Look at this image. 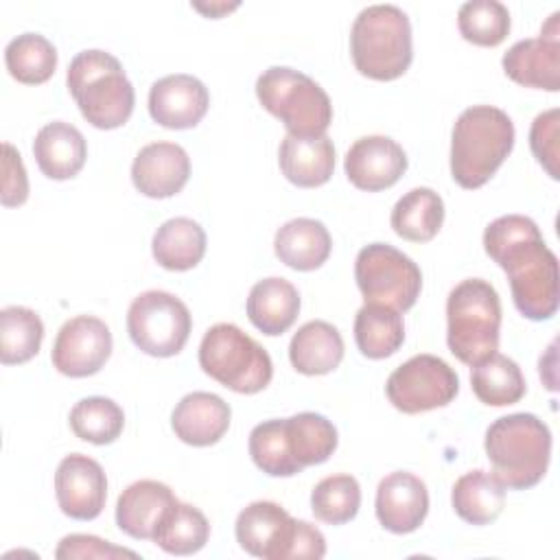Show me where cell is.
<instances>
[{"label": "cell", "instance_id": "cell-1", "mask_svg": "<svg viewBox=\"0 0 560 560\" xmlns=\"http://www.w3.org/2000/svg\"><path fill=\"white\" fill-rule=\"evenodd\" d=\"M486 254L508 273L521 315L542 322L558 311V258L545 245L538 225L523 214L494 219L483 232Z\"/></svg>", "mask_w": 560, "mask_h": 560}, {"label": "cell", "instance_id": "cell-2", "mask_svg": "<svg viewBox=\"0 0 560 560\" xmlns=\"http://www.w3.org/2000/svg\"><path fill=\"white\" fill-rule=\"evenodd\" d=\"M514 147L512 118L492 105L464 109L451 133V175L468 190L481 188Z\"/></svg>", "mask_w": 560, "mask_h": 560}, {"label": "cell", "instance_id": "cell-3", "mask_svg": "<svg viewBox=\"0 0 560 560\" xmlns=\"http://www.w3.org/2000/svg\"><path fill=\"white\" fill-rule=\"evenodd\" d=\"M494 479L508 490L536 486L551 459V431L534 413H510L497 418L483 440Z\"/></svg>", "mask_w": 560, "mask_h": 560}, {"label": "cell", "instance_id": "cell-4", "mask_svg": "<svg viewBox=\"0 0 560 560\" xmlns=\"http://www.w3.org/2000/svg\"><path fill=\"white\" fill-rule=\"evenodd\" d=\"M68 90L81 116L96 129L125 125L136 105V92L120 61L98 48L81 50L68 66Z\"/></svg>", "mask_w": 560, "mask_h": 560}, {"label": "cell", "instance_id": "cell-5", "mask_svg": "<svg viewBox=\"0 0 560 560\" xmlns=\"http://www.w3.org/2000/svg\"><path fill=\"white\" fill-rule=\"evenodd\" d=\"M236 542L262 560H319L326 553L324 534L306 521H295L273 501L243 508L234 525Z\"/></svg>", "mask_w": 560, "mask_h": 560}, {"label": "cell", "instance_id": "cell-6", "mask_svg": "<svg viewBox=\"0 0 560 560\" xmlns=\"http://www.w3.org/2000/svg\"><path fill=\"white\" fill-rule=\"evenodd\" d=\"M350 55L354 68L374 81H394L411 63V24L394 4L365 7L350 31Z\"/></svg>", "mask_w": 560, "mask_h": 560}, {"label": "cell", "instance_id": "cell-7", "mask_svg": "<svg viewBox=\"0 0 560 560\" xmlns=\"http://www.w3.org/2000/svg\"><path fill=\"white\" fill-rule=\"evenodd\" d=\"M501 302L497 289L468 278L453 287L446 300V343L466 365H475L499 348Z\"/></svg>", "mask_w": 560, "mask_h": 560}, {"label": "cell", "instance_id": "cell-8", "mask_svg": "<svg viewBox=\"0 0 560 560\" xmlns=\"http://www.w3.org/2000/svg\"><path fill=\"white\" fill-rule=\"evenodd\" d=\"M256 96L271 116L282 120L289 136L317 138L332 122V105L324 88L293 68H267L256 79Z\"/></svg>", "mask_w": 560, "mask_h": 560}, {"label": "cell", "instance_id": "cell-9", "mask_svg": "<svg viewBox=\"0 0 560 560\" xmlns=\"http://www.w3.org/2000/svg\"><path fill=\"white\" fill-rule=\"evenodd\" d=\"M201 370L236 394L262 392L273 376L269 352L234 324H214L199 343Z\"/></svg>", "mask_w": 560, "mask_h": 560}, {"label": "cell", "instance_id": "cell-10", "mask_svg": "<svg viewBox=\"0 0 560 560\" xmlns=\"http://www.w3.org/2000/svg\"><path fill=\"white\" fill-rule=\"evenodd\" d=\"M354 280L365 302L409 311L422 289L420 267L387 243L365 245L354 260Z\"/></svg>", "mask_w": 560, "mask_h": 560}, {"label": "cell", "instance_id": "cell-11", "mask_svg": "<svg viewBox=\"0 0 560 560\" xmlns=\"http://www.w3.org/2000/svg\"><path fill=\"white\" fill-rule=\"evenodd\" d=\"M192 317L188 306L168 291H144L127 311L131 341L151 357H175L190 337Z\"/></svg>", "mask_w": 560, "mask_h": 560}, {"label": "cell", "instance_id": "cell-12", "mask_svg": "<svg viewBox=\"0 0 560 560\" xmlns=\"http://www.w3.org/2000/svg\"><path fill=\"white\" fill-rule=\"evenodd\" d=\"M459 392L455 370L435 354H416L398 365L387 383V400L402 413H422L446 407Z\"/></svg>", "mask_w": 560, "mask_h": 560}, {"label": "cell", "instance_id": "cell-13", "mask_svg": "<svg viewBox=\"0 0 560 560\" xmlns=\"http://www.w3.org/2000/svg\"><path fill=\"white\" fill-rule=\"evenodd\" d=\"M112 354V332L107 324L94 315H77L68 319L52 343V365L70 378L96 374Z\"/></svg>", "mask_w": 560, "mask_h": 560}, {"label": "cell", "instance_id": "cell-14", "mask_svg": "<svg viewBox=\"0 0 560 560\" xmlns=\"http://www.w3.org/2000/svg\"><path fill=\"white\" fill-rule=\"evenodd\" d=\"M55 497L66 516L74 521L96 518L107 499L103 466L81 453L66 455L55 472Z\"/></svg>", "mask_w": 560, "mask_h": 560}, {"label": "cell", "instance_id": "cell-15", "mask_svg": "<svg viewBox=\"0 0 560 560\" xmlns=\"http://www.w3.org/2000/svg\"><path fill=\"white\" fill-rule=\"evenodd\" d=\"M343 171L359 190H385L407 171V153L387 136H363L348 149Z\"/></svg>", "mask_w": 560, "mask_h": 560}, {"label": "cell", "instance_id": "cell-16", "mask_svg": "<svg viewBox=\"0 0 560 560\" xmlns=\"http://www.w3.org/2000/svg\"><path fill=\"white\" fill-rule=\"evenodd\" d=\"M208 105V88L192 74L162 77L149 90V114L166 129H190L199 125Z\"/></svg>", "mask_w": 560, "mask_h": 560}, {"label": "cell", "instance_id": "cell-17", "mask_svg": "<svg viewBox=\"0 0 560 560\" xmlns=\"http://www.w3.org/2000/svg\"><path fill=\"white\" fill-rule=\"evenodd\" d=\"M429 512V492L420 477L396 470L376 488V518L394 534L416 532Z\"/></svg>", "mask_w": 560, "mask_h": 560}, {"label": "cell", "instance_id": "cell-18", "mask_svg": "<svg viewBox=\"0 0 560 560\" xmlns=\"http://www.w3.org/2000/svg\"><path fill=\"white\" fill-rule=\"evenodd\" d=\"M190 177V158L175 142L142 147L131 164V182L144 197L166 199L177 195Z\"/></svg>", "mask_w": 560, "mask_h": 560}, {"label": "cell", "instance_id": "cell-19", "mask_svg": "<svg viewBox=\"0 0 560 560\" xmlns=\"http://www.w3.org/2000/svg\"><path fill=\"white\" fill-rule=\"evenodd\" d=\"M177 503L173 490L155 479H140L127 486L116 501V525L131 538L153 540L160 523Z\"/></svg>", "mask_w": 560, "mask_h": 560}, {"label": "cell", "instance_id": "cell-20", "mask_svg": "<svg viewBox=\"0 0 560 560\" xmlns=\"http://www.w3.org/2000/svg\"><path fill=\"white\" fill-rule=\"evenodd\" d=\"M505 74L525 88L560 90V37L545 35L521 39L503 55Z\"/></svg>", "mask_w": 560, "mask_h": 560}, {"label": "cell", "instance_id": "cell-21", "mask_svg": "<svg viewBox=\"0 0 560 560\" xmlns=\"http://www.w3.org/2000/svg\"><path fill=\"white\" fill-rule=\"evenodd\" d=\"M230 405L210 392L186 394L171 413L175 435L190 446L217 444L230 427Z\"/></svg>", "mask_w": 560, "mask_h": 560}, {"label": "cell", "instance_id": "cell-22", "mask_svg": "<svg viewBox=\"0 0 560 560\" xmlns=\"http://www.w3.org/2000/svg\"><path fill=\"white\" fill-rule=\"evenodd\" d=\"M33 155L46 177L70 179L83 168L88 144L74 125L52 120L37 131L33 140Z\"/></svg>", "mask_w": 560, "mask_h": 560}, {"label": "cell", "instance_id": "cell-23", "mask_svg": "<svg viewBox=\"0 0 560 560\" xmlns=\"http://www.w3.org/2000/svg\"><path fill=\"white\" fill-rule=\"evenodd\" d=\"M282 175L300 188H317L332 177L335 147L324 133L317 138L284 136L278 149Z\"/></svg>", "mask_w": 560, "mask_h": 560}, {"label": "cell", "instance_id": "cell-24", "mask_svg": "<svg viewBox=\"0 0 560 560\" xmlns=\"http://www.w3.org/2000/svg\"><path fill=\"white\" fill-rule=\"evenodd\" d=\"M332 249V238L326 225L317 219L298 217L278 228L273 252L287 267L295 271H313L322 267Z\"/></svg>", "mask_w": 560, "mask_h": 560}, {"label": "cell", "instance_id": "cell-25", "mask_svg": "<svg viewBox=\"0 0 560 560\" xmlns=\"http://www.w3.org/2000/svg\"><path fill=\"white\" fill-rule=\"evenodd\" d=\"M300 313V293L284 278H265L247 295V317L265 335L287 332Z\"/></svg>", "mask_w": 560, "mask_h": 560}, {"label": "cell", "instance_id": "cell-26", "mask_svg": "<svg viewBox=\"0 0 560 560\" xmlns=\"http://www.w3.org/2000/svg\"><path fill=\"white\" fill-rule=\"evenodd\" d=\"M291 365L306 376L332 372L343 359V339L339 330L322 319L306 322L298 328L289 343Z\"/></svg>", "mask_w": 560, "mask_h": 560}, {"label": "cell", "instance_id": "cell-27", "mask_svg": "<svg viewBox=\"0 0 560 560\" xmlns=\"http://www.w3.org/2000/svg\"><path fill=\"white\" fill-rule=\"evenodd\" d=\"M151 252L160 267L168 271H188L197 267L206 254V232L188 217L168 219L155 230Z\"/></svg>", "mask_w": 560, "mask_h": 560}, {"label": "cell", "instance_id": "cell-28", "mask_svg": "<svg viewBox=\"0 0 560 560\" xmlns=\"http://www.w3.org/2000/svg\"><path fill=\"white\" fill-rule=\"evenodd\" d=\"M389 223L400 238L427 243L444 223V201L433 188H411L394 203Z\"/></svg>", "mask_w": 560, "mask_h": 560}, {"label": "cell", "instance_id": "cell-29", "mask_svg": "<svg viewBox=\"0 0 560 560\" xmlns=\"http://www.w3.org/2000/svg\"><path fill=\"white\" fill-rule=\"evenodd\" d=\"M453 510L470 525H490L505 505V488L486 470L462 475L451 492Z\"/></svg>", "mask_w": 560, "mask_h": 560}, {"label": "cell", "instance_id": "cell-30", "mask_svg": "<svg viewBox=\"0 0 560 560\" xmlns=\"http://www.w3.org/2000/svg\"><path fill=\"white\" fill-rule=\"evenodd\" d=\"M354 341L363 357L387 359L405 341V324L398 311L365 302L354 317Z\"/></svg>", "mask_w": 560, "mask_h": 560}, {"label": "cell", "instance_id": "cell-31", "mask_svg": "<svg viewBox=\"0 0 560 560\" xmlns=\"http://www.w3.org/2000/svg\"><path fill=\"white\" fill-rule=\"evenodd\" d=\"M470 385L475 396L490 407L514 405L525 396L527 389L518 363L499 352L472 365Z\"/></svg>", "mask_w": 560, "mask_h": 560}, {"label": "cell", "instance_id": "cell-32", "mask_svg": "<svg viewBox=\"0 0 560 560\" xmlns=\"http://www.w3.org/2000/svg\"><path fill=\"white\" fill-rule=\"evenodd\" d=\"M287 438L291 455L302 468L324 464L339 442L335 424L315 411H302L287 418Z\"/></svg>", "mask_w": 560, "mask_h": 560}, {"label": "cell", "instance_id": "cell-33", "mask_svg": "<svg viewBox=\"0 0 560 560\" xmlns=\"http://www.w3.org/2000/svg\"><path fill=\"white\" fill-rule=\"evenodd\" d=\"M44 324L26 306H4L0 311V361L20 365L31 361L42 346Z\"/></svg>", "mask_w": 560, "mask_h": 560}, {"label": "cell", "instance_id": "cell-34", "mask_svg": "<svg viewBox=\"0 0 560 560\" xmlns=\"http://www.w3.org/2000/svg\"><path fill=\"white\" fill-rule=\"evenodd\" d=\"M208 536L210 523L206 514L190 503L177 501L160 523L153 542L166 553L190 556L208 542Z\"/></svg>", "mask_w": 560, "mask_h": 560}, {"label": "cell", "instance_id": "cell-35", "mask_svg": "<svg viewBox=\"0 0 560 560\" xmlns=\"http://www.w3.org/2000/svg\"><path fill=\"white\" fill-rule=\"evenodd\" d=\"M4 63L15 81L39 85L55 74L57 50L44 35L22 33L7 44Z\"/></svg>", "mask_w": 560, "mask_h": 560}, {"label": "cell", "instance_id": "cell-36", "mask_svg": "<svg viewBox=\"0 0 560 560\" xmlns=\"http://www.w3.org/2000/svg\"><path fill=\"white\" fill-rule=\"evenodd\" d=\"M247 446L254 464L271 477H293L304 470L291 455L287 418H273L256 424L249 433Z\"/></svg>", "mask_w": 560, "mask_h": 560}, {"label": "cell", "instance_id": "cell-37", "mask_svg": "<svg viewBox=\"0 0 560 560\" xmlns=\"http://www.w3.org/2000/svg\"><path fill=\"white\" fill-rule=\"evenodd\" d=\"M125 427V413L118 402L105 396L81 398L70 409L72 433L90 444H112Z\"/></svg>", "mask_w": 560, "mask_h": 560}, {"label": "cell", "instance_id": "cell-38", "mask_svg": "<svg viewBox=\"0 0 560 560\" xmlns=\"http://www.w3.org/2000/svg\"><path fill=\"white\" fill-rule=\"evenodd\" d=\"M457 28L475 46H499L510 33V11L499 0H468L459 7Z\"/></svg>", "mask_w": 560, "mask_h": 560}, {"label": "cell", "instance_id": "cell-39", "mask_svg": "<svg viewBox=\"0 0 560 560\" xmlns=\"http://www.w3.org/2000/svg\"><path fill=\"white\" fill-rule=\"evenodd\" d=\"M361 508V486L352 475L324 477L311 492V510L315 518L328 525H343L357 516Z\"/></svg>", "mask_w": 560, "mask_h": 560}, {"label": "cell", "instance_id": "cell-40", "mask_svg": "<svg viewBox=\"0 0 560 560\" xmlns=\"http://www.w3.org/2000/svg\"><path fill=\"white\" fill-rule=\"evenodd\" d=\"M558 136H560V112L556 107L547 109L534 118L532 129H529V147L551 179L560 177Z\"/></svg>", "mask_w": 560, "mask_h": 560}, {"label": "cell", "instance_id": "cell-41", "mask_svg": "<svg viewBox=\"0 0 560 560\" xmlns=\"http://www.w3.org/2000/svg\"><path fill=\"white\" fill-rule=\"evenodd\" d=\"M120 556H127V558H138L136 551L131 549H125V547H116L98 536H90V534H70V536H63L59 540V547L55 551V558L63 560V558H105V560H112V558H120Z\"/></svg>", "mask_w": 560, "mask_h": 560}, {"label": "cell", "instance_id": "cell-42", "mask_svg": "<svg viewBox=\"0 0 560 560\" xmlns=\"http://www.w3.org/2000/svg\"><path fill=\"white\" fill-rule=\"evenodd\" d=\"M4 158H2V206H22L28 197V177L22 164L20 153L13 144H2Z\"/></svg>", "mask_w": 560, "mask_h": 560}, {"label": "cell", "instance_id": "cell-43", "mask_svg": "<svg viewBox=\"0 0 560 560\" xmlns=\"http://www.w3.org/2000/svg\"><path fill=\"white\" fill-rule=\"evenodd\" d=\"M236 7V4H234ZM234 7H228V4H210V7H203V4H195V9H199V11H203V13H208V15H217V11H230V9H234Z\"/></svg>", "mask_w": 560, "mask_h": 560}]
</instances>
